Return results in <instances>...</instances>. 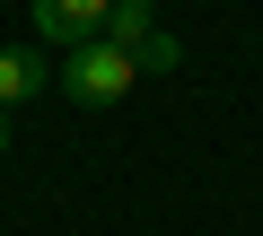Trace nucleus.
I'll use <instances>...</instances> for the list:
<instances>
[{"mask_svg":"<svg viewBox=\"0 0 263 236\" xmlns=\"http://www.w3.org/2000/svg\"><path fill=\"white\" fill-rule=\"evenodd\" d=\"M53 79H62V96H70V105L105 114V105H123L132 88H141L149 70H141V53H123L114 35H88V44H70V61H62Z\"/></svg>","mask_w":263,"mask_h":236,"instance_id":"nucleus-1","label":"nucleus"},{"mask_svg":"<svg viewBox=\"0 0 263 236\" xmlns=\"http://www.w3.org/2000/svg\"><path fill=\"white\" fill-rule=\"evenodd\" d=\"M141 70H167V79H176V70H184V44H176V35L158 27V35L141 44Z\"/></svg>","mask_w":263,"mask_h":236,"instance_id":"nucleus-5","label":"nucleus"},{"mask_svg":"<svg viewBox=\"0 0 263 236\" xmlns=\"http://www.w3.org/2000/svg\"><path fill=\"white\" fill-rule=\"evenodd\" d=\"M105 35H114L123 53H141V44L158 35V9H149V0H114V9H105Z\"/></svg>","mask_w":263,"mask_h":236,"instance_id":"nucleus-4","label":"nucleus"},{"mask_svg":"<svg viewBox=\"0 0 263 236\" xmlns=\"http://www.w3.org/2000/svg\"><path fill=\"white\" fill-rule=\"evenodd\" d=\"M27 9H35V35L70 53V44L105 35V9H114V0H27Z\"/></svg>","mask_w":263,"mask_h":236,"instance_id":"nucleus-2","label":"nucleus"},{"mask_svg":"<svg viewBox=\"0 0 263 236\" xmlns=\"http://www.w3.org/2000/svg\"><path fill=\"white\" fill-rule=\"evenodd\" d=\"M44 79H53V70H44V61H35L27 44H0V105H18V96H35Z\"/></svg>","mask_w":263,"mask_h":236,"instance_id":"nucleus-3","label":"nucleus"},{"mask_svg":"<svg viewBox=\"0 0 263 236\" xmlns=\"http://www.w3.org/2000/svg\"><path fill=\"white\" fill-rule=\"evenodd\" d=\"M0 158H9V105H0Z\"/></svg>","mask_w":263,"mask_h":236,"instance_id":"nucleus-6","label":"nucleus"}]
</instances>
